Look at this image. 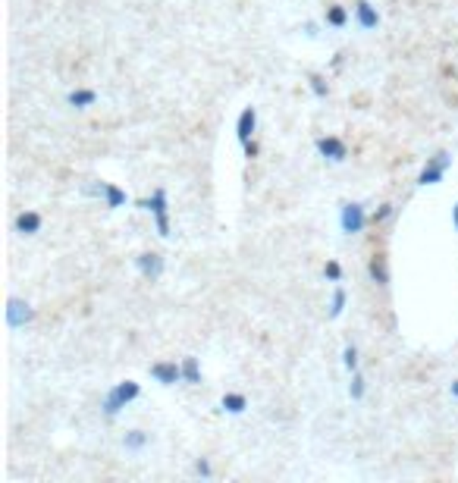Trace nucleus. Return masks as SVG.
I'll return each mask as SVG.
<instances>
[{
  "mask_svg": "<svg viewBox=\"0 0 458 483\" xmlns=\"http://www.w3.org/2000/svg\"><path fill=\"white\" fill-rule=\"evenodd\" d=\"M220 405H223V411H229V414H245L248 399L242 392H226L223 399H220Z\"/></svg>",
  "mask_w": 458,
  "mask_h": 483,
  "instance_id": "nucleus-16",
  "label": "nucleus"
},
{
  "mask_svg": "<svg viewBox=\"0 0 458 483\" xmlns=\"http://www.w3.org/2000/svg\"><path fill=\"white\" fill-rule=\"evenodd\" d=\"M449 166H452V154L449 151H436L433 157H427V164L417 173V185H440L446 179Z\"/></svg>",
  "mask_w": 458,
  "mask_h": 483,
  "instance_id": "nucleus-3",
  "label": "nucleus"
},
{
  "mask_svg": "<svg viewBox=\"0 0 458 483\" xmlns=\"http://www.w3.org/2000/svg\"><path fill=\"white\" fill-rule=\"evenodd\" d=\"M44 226V217L38 211H22L16 217V232L19 236H35V232H41Z\"/></svg>",
  "mask_w": 458,
  "mask_h": 483,
  "instance_id": "nucleus-12",
  "label": "nucleus"
},
{
  "mask_svg": "<svg viewBox=\"0 0 458 483\" xmlns=\"http://www.w3.org/2000/svg\"><path fill=\"white\" fill-rule=\"evenodd\" d=\"M355 19H358V25L365 32H374L377 25H380V13H377V6L370 4V0H358V4H355Z\"/></svg>",
  "mask_w": 458,
  "mask_h": 483,
  "instance_id": "nucleus-11",
  "label": "nucleus"
},
{
  "mask_svg": "<svg viewBox=\"0 0 458 483\" xmlns=\"http://www.w3.org/2000/svg\"><path fill=\"white\" fill-rule=\"evenodd\" d=\"M195 474H198V477H211V474H214L211 461H207V458H198V461H195Z\"/></svg>",
  "mask_w": 458,
  "mask_h": 483,
  "instance_id": "nucleus-24",
  "label": "nucleus"
},
{
  "mask_svg": "<svg viewBox=\"0 0 458 483\" xmlns=\"http://www.w3.org/2000/svg\"><path fill=\"white\" fill-rule=\"evenodd\" d=\"M301 29H305V35H308V38H318V25H314V22H305Z\"/></svg>",
  "mask_w": 458,
  "mask_h": 483,
  "instance_id": "nucleus-26",
  "label": "nucleus"
},
{
  "mask_svg": "<svg viewBox=\"0 0 458 483\" xmlns=\"http://www.w3.org/2000/svg\"><path fill=\"white\" fill-rule=\"evenodd\" d=\"M342 364H346L348 373L358 371V348H355V345H346V348H342Z\"/></svg>",
  "mask_w": 458,
  "mask_h": 483,
  "instance_id": "nucleus-22",
  "label": "nucleus"
},
{
  "mask_svg": "<svg viewBox=\"0 0 458 483\" xmlns=\"http://www.w3.org/2000/svg\"><path fill=\"white\" fill-rule=\"evenodd\" d=\"M201 364H198V358L195 355H185L183 358V383H188V386H198L201 383Z\"/></svg>",
  "mask_w": 458,
  "mask_h": 483,
  "instance_id": "nucleus-15",
  "label": "nucleus"
},
{
  "mask_svg": "<svg viewBox=\"0 0 458 483\" xmlns=\"http://www.w3.org/2000/svg\"><path fill=\"white\" fill-rule=\"evenodd\" d=\"M148 439H151V436H148L145 430H129L123 436V449L126 452H141V449L148 446Z\"/></svg>",
  "mask_w": 458,
  "mask_h": 483,
  "instance_id": "nucleus-18",
  "label": "nucleus"
},
{
  "mask_svg": "<svg viewBox=\"0 0 458 483\" xmlns=\"http://www.w3.org/2000/svg\"><path fill=\"white\" fill-rule=\"evenodd\" d=\"M346 301H348L346 289H342V286H336L333 298H329V311H327V317H329V320H339V317H342V311H346Z\"/></svg>",
  "mask_w": 458,
  "mask_h": 483,
  "instance_id": "nucleus-17",
  "label": "nucleus"
},
{
  "mask_svg": "<svg viewBox=\"0 0 458 483\" xmlns=\"http://www.w3.org/2000/svg\"><path fill=\"white\" fill-rule=\"evenodd\" d=\"M452 226H455V232H458V201L452 204Z\"/></svg>",
  "mask_w": 458,
  "mask_h": 483,
  "instance_id": "nucleus-27",
  "label": "nucleus"
},
{
  "mask_svg": "<svg viewBox=\"0 0 458 483\" xmlns=\"http://www.w3.org/2000/svg\"><path fill=\"white\" fill-rule=\"evenodd\" d=\"M314 147H318V154L323 160H329V164H342V160L348 157V145L336 135H320L318 142H314Z\"/></svg>",
  "mask_w": 458,
  "mask_h": 483,
  "instance_id": "nucleus-6",
  "label": "nucleus"
},
{
  "mask_svg": "<svg viewBox=\"0 0 458 483\" xmlns=\"http://www.w3.org/2000/svg\"><path fill=\"white\" fill-rule=\"evenodd\" d=\"M136 204L154 217V223H157V236L170 239V198H166V189H154L151 198H141V201H136Z\"/></svg>",
  "mask_w": 458,
  "mask_h": 483,
  "instance_id": "nucleus-2",
  "label": "nucleus"
},
{
  "mask_svg": "<svg viewBox=\"0 0 458 483\" xmlns=\"http://www.w3.org/2000/svg\"><path fill=\"white\" fill-rule=\"evenodd\" d=\"M323 22H327L329 29H346L348 25V10L342 4H329L327 13H323Z\"/></svg>",
  "mask_w": 458,
  "mask_h": 483,
  "instance_id": "nucleus-14",
  "label": "nucleus"
},
{
  "mask_svg": "<svg viewBox=\"0 0 458 483\" xmlns=\"http://www.w3.org/2000/svg\"><path fill=\"white\" fill-rule=\"evenodd\" d=\"M348 395H352V402H361V399H365V377H361L358 371L352 373V383H348Z\"/></svg>",
  "mask_w": 458,
  "mask_h": 483,
  "instance_id": "nucleus-21",
  "label": "nucleus"
},
{
  "mask_svg": "<svg viewBox=\"0 0 458 483\" xmlns=\"http://www.w3.org/2000/svg\"><path fill=\"white\" fill-rule=\"evenodd\" d=\"M323 277H327L329 283H342V264L339 260H327V264H323Z\"/></svg>",
  "mask_w": 458,
  "mask_h": 483,
  "instance_id": "nucleus-23",
  "label": "nucleus"
},
{
  "mask_svg": "<svg viewBox=\"0 0 458 483\" xmlns=\"http://www.w3.org/2000/svg\"><path fill=\"white\" fill-rule=\"evenodd\" d=\"M449 392H452V399H458V380H452V386H449Z\"/></svg>",
  "mask_w": 458,
  "mask_h": 483,
  "instance_id": "nucleus-28",
  "label": "nucleus"
},
{
  "mask_svg": "<svg viewBox=\"0 0 458 483\" xmlns=\"http://www.w3.org/2000/svg\"><path fill=\"white\" fill-rule=\"evenodd\" d=\"M242 151H245V157L251 160V157H258V151H261V147H258V142H248L245 147H242Z\"/></svg>",
  "mask_w": 458,
  "mask_h": 483,
  "instance_id": "nucleus-25",
  "label": "nucleus"
},
{
  "mask_svg": "<svg viewBox=\"0 0 458 483\" xmlns=\"http://www.w3.org/2000/svg\"><path fill=\"white\" fill-rule=\"evenodd\" d=\"M138 395H141V386L136 383V380H123V383H113L110 389H107L104 402H100V411H104L107 421H113L126 405H132V402H136Z\"/></svg>",
  "mask_w": 458,
  "mask_h": 483,
  "instance_id": "nucleus-1",
  "label": "nucleus"
},
{
  "mask_svg": "<svg viewBox=\"0 0 458 483\" xmlns=\"http://www.w3.org/2000/svg\"><path fill=\"white\" fill-rule=\"evenodd\" d=\"M254 129H258V110H254V107H245V110L239 113V119H235V138H239L242 147L251 142Z\"/></svg>",
  "mask_w": 458,
  "mask_h": 483,
  "instance_id": "nucleus-9",
  "label": "nucleus"
},
{
  "mask_svg": "<svg viewBox=\"0 0 458 483\" xmlns=\"http://www.w3.org/2000/svg\"><path fill=\"white\" fill-rule=\"evenodd\" d=\"M367 277H370V283H377L380 289H386V286H389V260H386V254H383V251L370 254V260H367Z\"/></svg>",
  "mask_w": 458,
  "mask_h": 483,
  "instance_id": "nucleus-10",
  "label": "nucleus"
},
{
  "mask_svg": "<svg viewBox=\"0 0 458 483\" xmlns=\"http://www.w3.org/2000/svg\"><path fill=\"white\" fill-rule=\"evenodd\" d=\"M66 104L76 107V110H85V107H94L98 104V91L94 88H76L66 95Z\"/></svg>",
  "mask_w": 458,
  "mask_h": 483,
  "instance_id": "nucleus-13",
  "label": "nucleus"
},
{
  "mask_svg": "<svg viewBox=\"0 0 458 483\" xmlns=\"http://www.w3.org/2000/svg\"><path fill=\"white\" fill-rule=\"evenodd\" d=\"M393 213H395V204H393V201H383V204L377 207V211L370 213L367 220H370V226H380V223H386V220L393 217Z\"/></svg>",
  "mask_w": 458,
  "mask_h": 483,
  "instance_id": "nucleus-19",
  "label": "nucleus"
},
{
  "mask_svg": "<svg viewBox=\"0 0 458 483\" xmlns=\"http://www.w3.org/2000/svg\"><path fill=\"white\" fill-rule=\"evenodd\" d=\"M136 267H138V273L145 279L157 283V279L164 277V270H166V260H164V254H157V251H145V254H138L136 258Z\"/></svg>",
  "mask_w": 458,
  "mask_h": 483,
  "instance_id": "nucleus-8",
  "label": "nucleus"
},
{
  "mask_svg": "<svg viewBox=\"0 0 458 483\" xmlns=\"http://www.w3.org/2000/svg\"><path fill=\"white\" fill-rule=\"evenodd\" d=\"M32 320H35V307H32L29 301H22V298L6 301V326H10V330H19V326L32 324Z\"/></svg>",
  "mask_w": 458,
  "mask_h": 483,
  "instance_id": "nucleus-5",
  "label": "nucleus"
},
{
  "mask_svg": "<svg viewBox=\"0 0 458 483\" xmlns=\"http://www.w3.org/2000/svg\"><path fill=\"white\" fill-rule=\"evenodd\" d=\"M308 85H311V95L314 98H327L329 95V85H327V79L320 76V72H311V76H308Z\"/></svg>",
  "mask_w": 458,
  "mask_h": 483,
  "instance_id": "nucleus-20",
  "label": "nucleus"
},
{
  "mask_svg": "<svg viewBox=\"0 0 458 483\" xmlns=\"http://www.w3.org/2000/svg\"><path fill=\"white\" fill-rule=\"evenodd\" d=\"M148 373H151L160 386L183 383V364H176V361H154V364L148 367Z\"/></svg>",
  "mask_w": 458,
  "mask_h": 483,
  "instance_id": "nucleus-7",
  "label": "nucleus"
},
{
  "mask_svg": "<svg viewBox=\"0 0 458 483\" xmlns=\"http://www.w3.org/2000/svg\"><path fill=\"white\" fill-rule=\"evenodd\" d=\"M370 223L367 213H365V204H358V201H348V204H342L339 211V226L346 236H358L361 230Z\"/></svg>",
  "mask_w": 458,
  "mask_h": 483,
  "instance_id": "nucleus-4",
  "label": "nucleus"
}]
</instances>
